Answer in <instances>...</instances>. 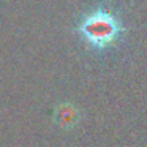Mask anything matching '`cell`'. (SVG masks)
Returning a JSON list of instances; mask_svg holds the SVG:
<instances>
[{
    "label": "cell",
    "mask_w": 147,
    "mask_h": 147,
    "mask_svg": "<svg viewBox=\"0 0 147 147\" xmlns=\"http://www.w3.org/2000/svg\"><path fill=\"white\" fill-rule=\"evenodd\" d=\"M127 27L122 16L108 5H96L79 16L74 33L93 54H106L119 46Z\"/></svg>",
    "instance_id": "6da1fadb"
}]
</instances>
